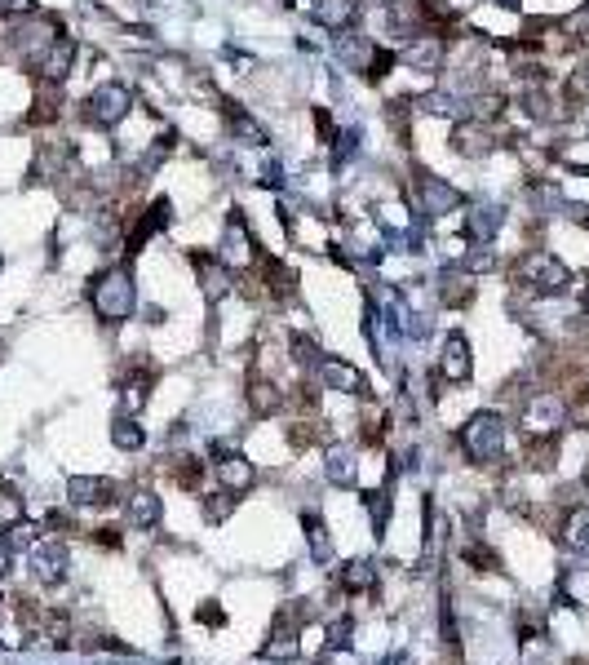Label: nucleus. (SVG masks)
Wrapping results in <instances>:
<instances>
[{
  "mask_svg": "<svg viewBox=\"0 0 589 665\" xmlns=\"http://www.w3.org/2000/svg\"><path fill=\"white\" fill-rule=\"evenodd\" d=\"M585 85H589V63H585Z\"/></svg>",
  "mask_w": 589,
  "mask_h": 665,
  "instance_id": "obj_50",
  "label": "nucleus"
},
{
  "mask_svg": "<svg viewBox=\"0 0 589 665\" xmlns=\"http://www.w3.org/2000/svg\"><path fill=\"white\" fill-rule=\"evenodd\" d=\"M417 111H430V116H465V111H470V98L452 94V89H430V94L417 98Z\"/></svg>",
  "mask_w": 589,
  "mask_h": 665,
  "instance_id": "obj_24",
  "label": "nucleus"
},
{
  "mask_svg": "<svg viewBox=\"0 0 589 665\" xmlns=\"http://www.w3.org/2000/svg\"><path fill=\"white\" fill-rule=\"evenodd\" d=\"M9 564H14V546H9V537H0V577L9 572Z\"/></svg>",
  "mask_w": 589,
  "mask_h": 665,
  "instance_id": "obj_47",
  "label": "nucleus"
},
{
  "mask_svg": "<svg viewBox=\"0 0 589 665\" xmlns=\"http://www.w3.org/2000/svg\"><path fill=\"white\" fill-rule=\"evenodd\" d=\"M0 262H5V258H0Z\"/></svg>",
  "mask_w": 589,
  "mask_h": 665,
  "instance_id": "obj_51",
  "label": "nucleus"
},
{
  "mask_svg": "<svg viewBox=\"0 0 589 665\" xmlns=\"http://www.w3.org/2000/svg\"><path fill=\"white\" fill-rule=\"evenodd\" d=\"M226 266H253V258H257V249H253V235H248V227H244V218L240 213H231V222H226V231H222V253H217Z\"/></svg>",
  "mask_w": 589,
  "mask_h": 665,
  "instance_id": "obj_13",
  "label": "nucleus"
},
{
  "mask_svg": "<svg viewBox=\"0 0 589 665\" xmlns=\"http://www.w3.org/2000/svg\"><path fill=\"white\" fill-rule=\"evenodd\" d=\"M9 546H14V550L40 546V528H36V524H27V519H23V524H14V528H9Z\"/></svg>",
  "mask_w": 589,
  "mask_h": 665,
  "instance_id": "obj_39",
  "label": "nucleus"
},
{
  "mask_svg": "<svg viewBox=\"0 0 589 665\" xmlns=\"http://www.w3.org/2000/svg\"><path fill=\"white\" fill-rule=\"evenodd\" d=\"M133 107V94L124 85H116V80H107V85H98L85 102V120L93 129H116L124 116H129Z\"/></svg>",
  "mask_w": 589,
  "mask_h": 665,
  "instance_id": "obj_4",
  "label": "nucleus"
},
{
  "mask_svg": "<svg viewBox=\"0 0 589 665\" xmlns=\"http://www.w3.org/2000/svg\"><path fill=\"white\" fill-rule=\"evenodd\" d=\"M9 40H14L18 54L40 58L58 40V23H54V18H27V23H18L14 32H9Z\"/></svg>",
  "mask_w": 589,
  "mask_h": 665,
  "instance_id": "obj_12",
  "label": "nucleus"
},
{
  "mask_svg": "<svg viewBox=\"0 0 589 665\" xmlns=\"http://www.w3.org/2000/svg\"><path fill=\"white\" fill-rule=\"evenodd\" d=\"M302 528H306V541H310V555L319 559V564H333V537H328V524L319 515H302Z\"/></svg>",
  "mask_w": 589,
  "mask_h": 665,
  "instance_id": "obj_29",
  "label": "nucleus"
},
{
  "mask_svg": "<svg viewBox=\"0 0 589 665\" xmlns=\"http://www.w3.org/2000/svg\"><path fill=\"white\" fill-rule=\"evenodd\" d=\"M452 151L465 160H483L496 151V133L483 125V120H461V125L452 129Z\"/></svg>",
  "mask_w": 589,
  "mask_h": 665,
  "instance_id": "obj_10",
  "label": "nucleus"
},
{
  "mask_svg": "<svg viewBox=\"0 0 589 665\" xmlns=\"http://www.w3.org/2000/svg\"><path fill=\"white\" fill-rule=\"evenodd\" d=\"M297 621L293 617H279V626H275V634H271V643H266V657H279V661H293L297 657Z\"/></svg>",
  "mask_w": 589,
  "mask_h": 665,
  "instance_id": "obj_28",
  "label": "nucleus"
},
{
  "mask_svg": "<svg viewBox=\"0 0 589 665\" xmlns=\"http://www.w3.org/2000/svg\"><path fill=\"white\" fill-rule=\"evenodd\" d=\"M213 470H217V484H222L226 493H248V488L257 484V470L244 453H222Z\"/></svg>",
  "mask_w": 589,
  "mask_h": 665,
  "instance_id": "obj_15",
  "label": "nucleus"
},
{
  "mask_svg": "<svg viewBox=\"0 0 589 665\" xmlns=\"http://www.w3.org/2000/svg\"><path fill=\"white\" fill-rule=\"evenodd\" d=\"M124 515H129V524L138 532H151L160 524V497H155L151 488H133V493L124 497Z\"/></svg>",
  "mask_w": 589,
  "mask_h": 665,
  "instance_id": "obj_19",
  "label": "nucleus"
},
{
  "mask_svg": "<svg viewBox=\"0 0 589 665\" xmlns=\"http://www.w3.org/2000/svg\"><path fill=\"white\" fill-rule=\"evenodd\" d=\"M403 67H412V71H439L443 67V40L439 36H417V40H408L403 45Z\"/></svg>",
  "mask_w": 589,
  "mask_h": 665,
  "instance_id": "obj_16",
  "label": "nucleus"
},
{
  "mask_svg": "<svg viewBox=\"0 0 589 665\" xmlns=\"http://www.w3.org/2000/svg\"><path fill=\"white\" fill-rule=\"evenodd\" d=\"M461 266H465V271H470V275H479V271H492V266H496V253L488 249V244H474V253H465V258H461Z\"/></svg>",
  "mask_w": 589,
  "mask_h": 665,
  "instance_id": "obj_37",
  "label": "nucleus"
},
{
  "mask_svg": "<svg viewBox=\"0 0 589 665\" xmlns=\"http://www.w3.org/2000/svg\"><path fill=\"white\" fill-rule=\"evenodd\" d=\"M315 355H319V346L310 342V337L297 333V337H293V360H297V364H319Z\"/></svg>",
  "mask_w": 589,
  "mask_h": 665,
  "instance_id": "obj_42",
  "label": "nucleus"
},
{
  "mask_svg": "<svg viewBox=\"0 0 589 665\" xmlns=\"http://www.w3.org/2000/svg\"><path fill=\"white\" fill-rule=\"evenodd\" d=\"M519 280L532 293H541V298H563V293L572 289V271H567V262L554 258V253H527L519 262Z\"/></svg>",
  "mask_w": 589,
  "mask_h": 665,
  "instance_id": "obj_3",
  "label": "nucleus"
},
{
  "mask_svg": "<svg viewBox=\"0 0 589 665\" xmlns=\"http://www.w3.org/2000/svg\"><path fill=\"white\" fill-rule=\"evenodd\" d=\"M315 377L324 391H337V395H368V382L364 373H359L350 360H341V355H324V360L315 364Z\"/></svg>",
  "mask_w": 589,
  "mask_h": 665,
  "instance_id": "obj_7",
  "label": "nucleus"
},
{
  "mask_svg": "<svg viewBox=\"0 0 589 665\" xmlns=\"http://www.w3.org/2000/svg\"><path fill=\"white\" fill-rule=\"evenodd\" d=\"M31 9H36V0H0V14L5 18H23Z\"/></svg>",
  "mask_w": 589,
  "mask_h": 665,
  "instance_id": "obj_45",
  "label": "nucleus"
},
{
  "mask_svg": "<svg viewBox=\"0 0 589 665\" xmlns=\"http://www.w3.org/2000/svg\"><path fill=\"white\" fill-rule=\"evenodd\" d=\"M372 586H377V564H372V559H355V564L341 568V590H350V595H368Z\"/></svg>",
  "mask_w": 589,
  "mask_h": 665,
  "instance_id": "obj_31",
  "label": "nucleus"
},
{
  "mask_svg": "<svg viewBox=\"0 0 589 665\" xmlns=\"http://www.w3.org/2000/svg\"><path fill=\"white\" fill-rule=\"evenodd\" d=\"M93 541H98V546H120V528H98Z\"/></svg>",
  "mask_w": 589,
  "mask_h": 665,
  "instance_id": "obj_46",
  "label": "nucleus"
},
{
  "mask_svg": "<svg viewBox=\"0 0 589 665\" xmlns=\"http://www.w3.org/2000/svg\"><path fill=\"white\" fill-rule=\"evenodd\" d=\"M501 5H505V9H514V5H519V0H501Z\"/></svg>",
  "mask_w": 589,
  "mask_h": 665,
  "instance_id": "obj_49",
  "label": "nucleus"
},
{
  "mask_svg": "<svg viewBox=\"0 0 589 665\" xmlns=\"http://www.w3.org/2000/svg\"><path fill=\"white\" fill-rule=\"evenodd\" d=\"M412 196H417V209L426 213V218H448L461 204V191L452 187V182L434 178V173H417V178H412Z\"/></svg>",
  "mask_w": 589,
  "mask_h": 665,
  "instance_id": "obj_5",
  "label": "nucleus"
},
{
  "mask_svg": "<svg viewBox=\"0 0 589 665\" xmlns=\"http://www.w3.org/2000/svg\"><path fill=\"white\" fill-rule=\"evenodd\" d=\"M244 399H248V408H253V417H271L284 395H279L275 382H266V377H253V382H248V391H244Z\"/></svg>",
  "mask_w": 589,
  "mask_h": 665,
  "instance_id": "obj_27",
  "label": "nucleus"
},
{
  "mask_svg": "<svg viewBox=\"0 0 589 665\" xmlns=\"http://www.w3.org/2000/svg\"><path fill=\"white\" fill-rule=\"evenodd\" d=\"M67 501H76V506H111V501H116V484L102 475H71Z\"/></svg>",
  "mask_w": 589,
  "mask_h": 665,
  "instance_id": "obj_14",
  "label": "nucleus"
},
{
  "mask_svg": "<svg viewBox=\"0 0 589 665\" xmlns=\"http://www.w3.org/2000/svg\"><path fill=\"white\" fill-rule=\"evenodd\" d=\"M164 222H169V200H155V204H151V218L142 222L138 231H133V240H129V244H133V249H138V244L147 240V235H155V231H160Z\"/></svg>",
  "mask_w": 589,
  "mask_h": 665,
  "instance_id": "obj_34",
  "label": "nucleus"
},
{
  "mask_svg": "<svg viewBox=\"0 0 589 665\" xmlns=\"http://www.w3.org/2000/svg\"><path fill=\"white\" fill-rule=\"evenodd\" d=\"M461 559H465V564H474L479 572H496V568H501V559H496L488 546H479V541H474V546H465Z\"/></svg>",
  "mask_w": 589,
  "mask_h": 665,
  "instance_id": "obj_36",
  "label": "nucleus"
},
{
  "mask_svg": "<svg viewBox=\"0 0 589 665\" xmlns=\"http://www.w3.org/2000/svg\"><path fill=\"white\" fill-rule=\"evenodd\" d=\"M439 298L448 302V306H465L474 298V284H470V271H465V266L457 262V266H443L439 271Z\"/></svg>",
  "mask_w": 589,
  "mask_h": 665,
  "instance_id": "obj_23",
  "label": "nucleus"
},
{
  "mask_svg": "<svg viewBox=\"0 0 589 665\" xmlns=\"http://www.w3.org/2000/svg\"><path fill=\"white\" fill-rule=\"evenodd\" d=\"M27 564L36 572V581L58 586V581L67 577V546H62V541H40V546L27 550Z\"/></svg>",
  "mask_w": 589,
  "mask_h": 665,
  "instance_id": "obj_11",
  "label": "nucleus"
},
{
  "mask_svg": "<svg viewBox=\"0 0 589 665\" xmlns=\"http://www.w3.org/2000/svg\"><path fill=\"white\" fill-rule=\"evenodd\" d=\"M567 426H576V431H589V386L576 391V399L567 404Z\"/></svg>",
  "mask_w": 589,
  "mask_h": 665,
  "instance_id": "obj_35",
  "label": "nucleus"
},
{
  "mask_svg": "<svg viewBox=\"0 0 589 665\" xmlns=\"http://www.w3.org/2000/svg\"><path fill=\"white\" fill-rule=\"evenodd\" d=\"M195 621H204V626H226V612L217 608V603H200V608H195Z\"/></svg>",
  "mask_w": 589,
  "mask_h": 665,
  "instance_id": "obj_44",
  "label": "nucleus"
},
{
  "mask_svg": "<svg viewBox=\"0 0 589 665\" xmlns=\"http://www.w3.org/2000/svg\"><path fill=\"white\" fill-rule=\"evenodd\" d=\"M324 475H328V484H337V488H350V484H355V475H359V466H355V453H350L346 444H333V448H324Z\"/></svg>",
  "mask_w": 589,
  "mask_h": 665,
  "instance_id": "obj_22",
  "label": "nucleus"
},
{
  "mask_svg": "<svg viewBox=\"0 0 589 665\" xmlns=\"http://www.w3.org/2000/svg\"><path fill=\"white\" fill-rule=\"evenodd\" d=\"M581 311L589 315V284H585V289H581Z\"/></svg>",
  "mask_w": 589,
  "mask_h": 665,
  "instance_id": "obj_48",
  "label": "nucleus"
},
{
  "mask_svg": "<svg viewBox=\"0 0 589 665\" xmlns=\"http://www.w3.org/2000/svg\"><path fill=\"white\" fill-rule=\"evenodd\" d=\"M178 484H182V488H195V484H200V462H195V457H182V462H178Z\"/></svg>",
  "mask_w": 589,
  "mask_h": 665,
  "instance_id": "obj_43",
  "label": "nucleus"
},
{
  "mask_svg": "<svg viewBox=\"0 0 589 665\" xmlns=\"http://www.w3.org/2000/svg\"><path fill=\"white\" fill-rule=\"evenodd\" d=\"M333 54H337V63H341V67H350V71H368L372 54H377V40H372V36H337Z\"/></svg>",
  "mask_w": 589,
  "mask_h": 665,
  "instance_id": "obj_21",
  "label": "nucleus"
},
{
  "mask_svg": "<svg viewBox=\"0 0 589 665\" xmlns=\"http://www.w3.org/2000/svg\"><path fill=\"white\" fill-rule=\"evenodd\" d=\"M71 63H76V45H71L67 36H58L54 45H49L45 54L36 58V71H40V80H49V85H54V80H62L71 71Z\"/></svg>",
  "mask_w": 589,
  "mask_h": 665,
  "instance_id": "obj_20",
  "label": "nucleus"
},
{
  "mask_svg": "<svg viewBox=\"0 0 589 665\" xmlns=\"http://www.w3.org/2000/svg\"><path fill=\"white\" fill-rule=\"evenodd\" d=\"M195 271H200V289H204V298L209 302H222V298H231V289H235V280H231V266H226L222 258H195Z\"/></svg>",
  "mask_w": 589,
  "mask_h": 665,
  "instance_id": "obj_17",
  "label": "nucleus"
},
{
  "mask_svg": "<svg viewBox=\"0 0 589 665\" xmlns=\"http://www.w3.org/2000/svg\"><path fill=\"white\" fill-rule=\"evenodd\" d=\"M111 444H116L120 453H138V448L147 444V431H142V426H138V417L120 413L116 422H111Z\"/></svg>",
  "mask_w": 589,
  "mask_h": 665,
  "instance_id": "obj_30",
  "label": "nucleus"
},
{
  "mask_svg": "<svg viewBox=\"0 0 589 665\" xmlns=\"http://www.w3.org/2000/svg\"><path fill=\"white\" fill-rule=\"evenodd\" d=\"M310 14H315V23L328 27V32H346L359 18V0H310Z\"/></svg>",
  "mask_w": 589,
  "mask_h": 665,
  "instance_id": "obj_18",
  "label": "nucleus"
},
{
  "mask_svg": "<svg viewBox=\"0 0 589 665\" xmlns=\"http://www.w3.org/2000/svg\"><path fill=\"white\" fill-rule=\"evenodd\" d=\"M231 510H235V493H217L213 501H204V519H209V524H222Z\"/></svg>",
  "mask_w": 589,
  "mask_h": 665,
  "instance_id": "obj_40",
  "label": "nucleus"
},
{
  "mask_svg": "<svg viewBox=\"0 0 589 665\" xmlns=\"http://www.w3.org/2000/svg\"><path fill=\"white\" fill-rule=\"evenodd\" d=\"M461 448H465V457H470L474 466L501 462V453H505V417L492 413V408L474 413L470 422L461 426Z\"/></svg>",
  "mask_w": 589,
  "mask_h": 665,
  "instance_id": "obj_2",
  "label": "nucleus"
},
{
  "mask_svg": "<svg viewBox=\"0 0 589 665\" xmlns=\"http://www.w3.org/2000/svg\"><path fill=\"white\" fill-rule=\"evenodd\" d=\"M350 634H355V621H350V617H337L333 626H328V652L350 648Z\"/></svg>",
  "mask_w": 589,
  "mask_h": 665,
  "instance_id": "obj_38",
  "label": "nucleus"
},
{
  "mask_svg": "<svg viewBox=\"0 0 589 665\" xmlns=\"http://www.w3.org/2000/svg\"><path fill=\"white\" fill-rule=\"evenodd\" d=\"M501 227H505V209H501V204H488V200L470 204L465 218H461V235L470 244H492V235Z\"/></svg>",
  "mask_w": 589,
  "mask_h": 665,
  "instance_id": "obj_8",
  "label": "nucleus"
},
{
  "mask_svg": "<svg viewBox=\"0 0 589 665\" xmlns=\"http://www.w3.org/2000/svg\"><path fill=\"white\" fill-rule=\"evenodd\" d=\"M364 506L372 515V528L377 537H386V524H390V493H364Z\"/></svg>",
  "mask_w": 589,
  "mask_h": 665,
  "instance_id": "obj_33",
  "label": "nucleus"
},
{
  "mask_svg": "<svg viewBox=\"0 0 589 665\" xmlns=\"http://www.w3.org/2000/svg\"><path fill=\"white\" fill-rule=\"evenodd\" d=\"M151 386H155V373H151V368L133 373L129 382H124V408H129V413H138V408L151 399Z\"/></svg>",
  "mask_w": 589,
  "mask_h": 665,
  "instance_id": "obj_32",
  "label": "nucleus"
},
{
  "mask_svg": "<svg viewBox=\"0 0 589 665\" xmlns=\"http://www.w3.org/2000/svg\"><path fill=\"white\" fill-rule=\"evenodd\" d=\"M439 373H443V382H470V373H474V355H470V337L465 333H448L443 337V351H439Z\"/></svg>",
  "mask_w": 589,
  "mask_h": 665,
  "instance_id": "obj_9",
  "label": "nucleus"
},
{
  "mask_svg": "<svg viewBox=\"0 0 589 665\" xmlns=\"http://www.w3.org/2000/svg\"><path fill=\"white\" fill-rule=\"evenodd\" d=\"M89 302H93V311H98L102 324L129 320V315L138 311V284H133L129 266H111V271H102L89 289Z\"/></svg>",
  "mask_w": 589,
  "mask_h": 665,
  "instance_id": "obj_1",
  "label": "nucleus"
},
{
  "mask_svg": "<svg viewBox=\"0 0 589 665\" xmlns=\"http://www.w3.org/2000/svg\"><path fill=\"white\" fill-rule=\"evenodd\" d=\"M563 32L572 40H581V45H589V5H581L572 18H563Z\"/></svg>",
  "mask_w": 589,
  "mask_h": 665,
  "instance_id": "obj_41",
  "label": "nucleus"
},
{
  "mask_svg": "<svg viewBox=\"0 0 589 665\" xmlns=\"http://www.w3.org/2000/svg\"><path fill=\"white\" fill-rule=\"evenodd\" d=\"M226 125H231V133H235L240 142H248V147H271V133H266V129L257 125L248 111H240V107L226 111Z\"/></svg>",
  "mask_w": 589,
  "mask_h": 665,
  "instance_id": "obj_26",
  "label": "nucleus"
},
{
  "mask_svg": "<svg viewBox=\"0 0 589 665\" xmlns=\"http://www.w3.org/2000/svg\"><path fill=\"white\" fill-rule=\"evenodd\" d=\"M563 422H567V404L558 395H536V399H527V408H523V431L532 435V439H554L558 431H563Z\"/></svg>",
  "mask_w": 589,
  "mask_h": 665,
  "instance_id": "obj_6",
  "label": "nucleus"
},
{
  "mask_svg": "<svg viewBox=\"0 0 589 665\" xmlns=\"http://www.w3.org/2000/svg\"><path fill=\"white\" fill-rule=\"evenodd\" d=\"M567 550H589V506H572L563 515V528H558Z\"/></svg>",
  "mask_w": 589,
  "mask_h": 665,
  "instance_id": "obj_25",
  "label": "nucleus"
}]
</instances>
